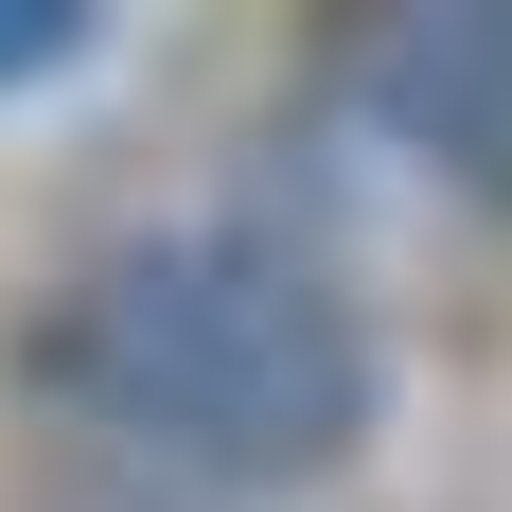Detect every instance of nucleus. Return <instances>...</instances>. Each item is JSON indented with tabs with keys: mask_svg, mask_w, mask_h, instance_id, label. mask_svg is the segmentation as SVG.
Returning <instances> with one entry per match:
<instances>
[{
	"mask_svg": "<svg viewBox=\"0 0 512 512\" xmlns=\"http://www.w3.org/2000/svg\"><path fill=\"white\" fill-rule=\"evenodd\" d=\"M336 106L442 177L460 212H512V0H336Z\"/></svg>",
	"mask_w": 512,
	"mask_h": 512,
	"instance_id": "obj_2",
	"label": "nucleus"
},
{
	"mask_svg": "<svg viewBox=\"0 0 512 512\" xmlns=\"http://www.w3.org/2000/svg\"><path fill=\"white\" fill-rule=\"evenodd\" d=\"M18 389L53 424H89L106 460L212 477V495H301L371 442V301L301 230L265 212H195V230H124V248L53 265L18 318Z\"/></svg>",
	"mask_w": 512,
	"mask_h": 512,
	"instance_id": "obj_1",
	"label": "nucleus"
},
{
	"mask_svg": "<svg viewBox=\"0 0 512 512\" xmlns=\"http://www.w3.org/2000/svg\"><path fill=\"white\" fill-rule=\"evenodd\" d=\"M89 36H106V0H0V106L53 89V71H89Z\"/></svg>",
	"mask_w": 512,
	"mask_h": 512,
	"instance_id": "obj_3",
	"label": "nucleus"
}]
</instances>
